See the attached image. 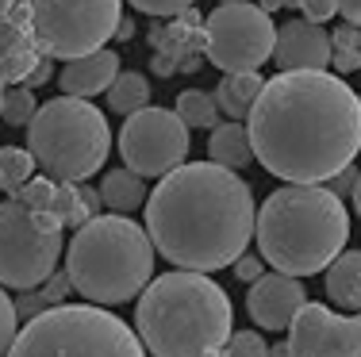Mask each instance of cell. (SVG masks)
<instances>
[{
    "label": "cell",
    "mask_w": 361,
    "mask_h": 357,
    "mask_svg": "<svg viewBox=\"0 0 361 357\" xmlns=\"http://www.w3.org/2000/svg\"><path fill=\"white\" fill-rule=\"evenodd\" d=\"M8 357H146L139 330L97 303H62L23 322Z\"/></svg>",
    "instance_id": "7"
},
{
    "label": "cell",
    "mask_w": 361,
    "mask_h": 357,
    "mask_svg": "<svg viewBox=\"0 0 361 357\" xmlns=\"http://www.w3.org/2000/svg\"><path fill=\"white\" fill-rule=\"evenodd\" d=\"M235 308L208 273L154 277L135 303V330L150 357H216L235 338Z\"/></svg>",
    "instance_id": "3"
},
{
    "label": "cell",
    "mask_w": 361,
    "mask_h": 357,
    "mask_svg": "<svg viewBox=\"0 0 361 357\" xmlns=\"http://www.w3.org/2000/svg\"><path fill=\"white\" fill-rule=\"evenodd\" d=\"M254 154L288 184H323L361 150V92L334 73H277L250 119Z\"/></svg>",
    "instance_id": "1"
},
{
    "label": "cell",
    "mask_w": 361,
    "mask_h": 357,
    "mask_svg": "<svg viewBox=\"0 0 361 357\" xmlns=\"http://www.w3.org/2000/svg\"><path fill=\"white\" fill-rule=\"evenodd\" d=\"M119 54L116 50H97V54H85V58H73V62L62 65L58 73V84H62L66 96H77V100H92L97 92H108L119 77Z\"/></svg>",
    "instance_id": "16"
},
{
    "label": "cell",
    "mask_w": 361,
    "mask_h": 357,
    "mask_svg": "<svg viewBox=\"0 0 361 357\" xmlns=\"http://www.w3.org/2000/svg\"><path fill=\"white\" fill-rule=\"evenodd\" d=\"M77 288H73V280H70V273H54L42 284V296H47V308H62L66 303V296H73Z\"/></svg>",
    "instance_id": "30"
},
{
    "label": "cell",
    "mask_w": 361,
    "mask_h": 357,
    "mask_svg": "<svg viewBox=\"0 0 361 357\" xmlns=\"http://www.w3.org/2000/svg\"><path fill=\"white\" fill-rule=\"evenodd\" d=\"M219 4H243V0H219Z\"/></svg>",
    "instance_id": "39"
},
{
    "label": "cell",
    "mask_w": 361,
    "mask_h": 357,
    "mask_svg": "<svg viewBox=\"0 0 361 357\" xmlns=\"http://www.w3.org/2000/svg\"><path fill=\"white\" fill-rule=\"evenodd\" d=\"M338 12L346 15V23L361 27V0H338Z\"/></svg>",
    "instance_id": "34"
},
{
    "label": "cell",
    "mask_w": 361,
    "mask_h": 357,
    "mask_svg": "<svg viewBox=\"0 0 361 357\" xmlns=\"http://www.w3.org/2000/svg\"><path fill=\"white\" fill-rule=\"evenodd\" d=\"M39 100H35V89H27V84H16V89H4V104H0V112H4V123L8 127H31L39 115Z\"/></svg>",
    "instance_id": "24"
},
{
    "label": "cell",
    "mask_w": 361,
    "mask_h": 357,
    "mask_svg": "<svg viewBox=\"0 0 361 357\" xmlns=\"http://www.w3.org/2000/svg\"><path fill=\"white\" fill-rule=\"evenodd\" d=\"M27 150L39 158L47 177L62 184H89V177L104 169L111 150L108 119L89 100L54 96L27 127Z\"/></svg>",
    "instance_id": "6"
},
{
    "label": "cell",
    "mask_w": 361,
    "mask_h": 357,
    "mask_svg": "<svg viewBox=\"0 0 361 357\" xmlns=\"http://www.w3.org/2000/svg\"><path fill=\"white\" fill-rule=\"evenodd\" d=\"M0 315H4V322H0V346H4V357H8L23 334V322H20L23 315H20V308H16V296H0Z\"/></svg>",
    "instance_id": "27"
},
{
    "label": "cell",
    "mask_w": 361,
    "mask_h": 357,
    "mask_svg": "<svg viewBox=\"0 0 361 357\" xmlns=\"http://www.w3.org/2000/svg\"><path fill=\"white\" fill-rule=\"evenodd\" d=\"M100 196L111 215H131L135 208H146V177L131 173V169H111L100 181Z\"/></svg>",
    "instance_id": "20"
},
{
    "label": "cell",
    "mask_w": 361,
    "mask_h": 357,
    "mask_svg": "<svg viewBox=\"0 0 361 357\" xmlns=\"http://www.w3.org/2000/svg\"><path fill=\"white\" fill-rule=\"evenodd\" d=\"M39 158L23 146H4L0 150V189L4 196H20V189H27L35 181Z\"/></svg>",
    "instance_id": "22"
},
{
    "label": "cell",
    "mask_w": 361,
    "mask_h": 357,
    "mask_svg": "<svg viewBox=\"0 0 361 357\" xmlns=\"http://www.w3.org/2000/svg\"><path fill=\"white\" fill-rule=\"evenodd\" d=\"M350 211L326 184H285L257 211V253L277 273L315 277L346 253Z\"/></svg>",
    "instance_id": "4"
},
{
    "label": "cell",
    "mask_w": 361,
    "mask_h": 357,
    "mask_svg": "<svg viewBox=\"0 0 361 357\" xmlns=\"http://www.w3.org/2000/svg\"><path fill=\"white\" fill-rule=\"evenodd\" d=\"M296 357H361V311L334 315L326 303H307L288 327Z\"/></svg>",
    "instance_id": "12"
},
{
    "label": "cell",
    "mask_w": 361,
    "mask_h": 357,
    "mask_svg": "<svg viewBox=\"0 0 361 357\" xmlns=\"http://www.w3.org/2000/svg\"><path fill=\"white\" fill-rule=\"evenodd\" d=\"M307 308V292L296 277L288 273H265L257 284H250V296H246V311L262 330L277 334V330H288L296 315Z\"/></svg>",
    "instance_id": "13"
},
{
    "label": "cell",
    "mask_w": 361,
    "mask_h": 357,
    "mask_svg": "<svg viewBox=\"0 0 361 357\" xmlns=\"http://www.w3.org/2000/svg\"><path fill=\"white\" fill-rule=\"evenodd\" d=\"M254 139H250V127L235 123V119H227V123H219L216 131L208 134V161H216L223 169H246L254 161Z\"/></svg>",
    "instance_id": "18"
},
{
    "label": "cell",
    "mask_w": 361,
    "mask_h": 357,
    "mask_svg": "<svg viewBox=\"0 0 361 357\" xmlns=\"http://www.w3.org/2000/svg\"><path fill=\"white\" fill-rule=\"evenodd\" d=\"M188 123L169 108H142L119 131V158L139 177H169L188 158Z\"/></svg>",
    "instance_id": "11"
},
{
    "label": "cell",
    "mask_w": 361,
    "mask_h": 357,
    "mask_svg": "<svg viewBox=\"0 0 361 357\" xmlns=\"http://www.w3.org/2000/svg\"><path fill=\"white\" fill-rule=\"evenodd\" d=\"M146 231L154 250L185 273H216L235 265L257 238L254 192L235 169L216 161H185L154 184L146 200Z\"/></svg>",
    "instance_id": "2"
},
{
    "label": "cell",
    "mask_w": 361,
    "mask_h": 357,
    "mask_svg": "<svg viewBox=\"0 0 361 357\" xmlns=\"http://www.w3.org/2000/svg\"><path fill=\"white\" fill-rule=\"evenodd\" d=\"M0 15H16L47 58H73L104 50L123 23V0H12Z\"/></svg>",
    "instance_id": "8"
},
{
    "label": "cell",
    "mask_w": 361,
    "mask_h": 357,
    "mask_svg": "<svg viewBox=\"0 0 361 357\" xmlns=\"http://www.w3.org/2000/svg\"><path fill=\"white\" fill-rule=\"evenodd\" d=\"M350 200H354V211H357V219H361V181H357V189H354V196H350Z\"/></svg>",
    "instance_id": "37"
},
{
    "label": "cell",
    "mask_w": 361,
    "mask_h": 357,
    "mask_svg": "<svg viewBox=\"0 0 361 357\" xmlns=\"http://www.w3.org/2000/svg\"><path fill=\"white\" fill-rule=\"evenodd\" d=\"M281 4H285V8H296V0H281Z\"/></svg>",
    "instance_id": "38"
},
{
    "label": "cell",
    "mask_w": 361,
    "mask_h": 357,
    "mask_svg": "<svg viewBox=\"0 0 361 357\" xmlns=\"http://www.w3.org/2000/svg\"><path fill=\"white\" fill-rule=\"evenodd\" d=\"M62 231L54 215H35L16 196L0 208V280L8 292H31L54 277Z\"/></svg>",
    "instance_id": "9"
},
{
    "label": "cell",
    "mask_w": 361,
    "mask_h": 357,
    "mask_svg": "<svg viewBox=\"0 0 361 357\" xmlns=\"http://www.w3.org/2000/svg\"><path fill=\"white\" fill-rule=\"evenodd\" d=\"M265 81L262 73H223V81L216 84V104L219 112L227 119H235V123H243V119H250L254 104L262 100L265 92Z\"/></svg>",
    "instance_id": "17"
},
{
    "label": "cell",
    "mask_w": 361,
    "mask_h": 357,
    "mask_svg": "<svg viewBox=\"0 0 361 357\" xmlns=\"http://www.w3.org/2000/svg\"><path fill=\"white\" fill-rule=\"evenodd\" d=\"M281 73H326L334 62V42L323 31V23L312 20H288L277 31V54H273Z\"/></svg>",
    "instance_id": "14"
},
{
    "label": "cell",
    "mask_w": 361,
    "mask_h": 357,
    "mask_svg": "<svg viewBox=\"0 0 361 357\" xmlns=\"http://www.w3.org/2000/svg\"><path fill=\"white\" fill-rule=\"evenodd\" d=\"M127 4L135 8V12H142V15H180V12H192V4L196 0H127Z\"/></svg>",
    "instance_id": "29"
},
{
    "label": "cell",
    "mask_w": 361,
    "mask_h": 357,
    "mask_svg": "<svg viewBox=\"0 0 361 357\" xmlns=\"http://www.w3.org/2000/svg\"><path fill=\"white\" fill-rule=\"evenodd\" d=\"M104 96H108L111 112L131 119V115H139L142 108H150V81H146L142 73H135V70H123Z\"/></svg>",
    "instance_id": "21"
},
{
    "label": "cell",
    "mask_w": 361,
    "mask_h": 357,
    "mask_svg": "<svg viewBox=\"0 0 361 357\" xmlns=\"http://www.w3.org/2000/svg\"><path fill=\"white\" fill-rule=\"evenodd\" d=\"M331 42H334V70L338 73L361 70V27L342 23V27H334Z\"/></svg>",
    "instance_id": "25"
},
{
    "label": "cell",
    "mask_w": 361,
    "mask_h": 357,
    "mask_svg": "<svg viewBox=\"0 0 361 357\" xmlns=\"http://www.w3.org/2000/svg\"><path fill=\"white\" fill-rule=\"evenodd\" d=\"M277 31L262 4H219L204 20V58L223 73H257L277 54Z\"/></svg>",
    "instance_id": "10"
},
{
    "label": "cell",
    "mask_w": 361,
    "mask_h": 357,
    "mask_svg": "<svg viewBox=\"0 0 361 357\" xmlns=\"http://www.w3.org/2000/svg\"><path fill=\"white\" fill-rule=\"evenodd\" d=\"M27 211H35V215H54V203H58V181L54 177H35V181L27 184V189H20V196Z\"/></svg>",
    "instance_id": "26"
},
{
    "label": "cell",
    "mask_w": 361,
    "mask_h": 357,
    "mask_svg": "<svg viewBox=\"0 0 361 357\" xmlns=\"http://www.w3.org/2000/svg\"><path fill=\"white\" fill-rule=\"evenodd\" d=\"M47 62V54L39 50V42L31 39V31L23 27L16 15H4L0 23V77H4V89H16V84H27L31 73Z\"/></svg>",
    "instance_id": "15"
},
{
    "label": "cell",
    "mask_w": 361,
    "mask_h": 357,
    "mask_svg": "<svg viewBox=\"0 0 361 357\" xmlns=\"http://www.w3.org/2000/svg\"><path fill=\"white\" fill-rule=\"evenodd\" d=\"M66 273L97 308H123L154 284V238L131 215H100L70 238Z\"/></svg>",
    "instance_id": "5"
},
{
    "label": "cell",
    "mask_w": 361,
    "mask_h": 357,
    "mask_svg": "<svg viewBox=\"0 0 361 357\" xmlns=\"http://www.w3.org/2000/svg\"><path fill=\"white\" fill-rule=\"evenodd\" d=\"M326 296L334 308L361 311V250H346L326 269Z\"/></svg>",
    "instance_id": "19"
},
{
    "label": "cell",
    "mask_w": 361,
    "mask_h": 357,
    "mask_svg": "<svg viewBox=\"0 0 361 357\" xmlns=\"http://www.w3.org/2000/svg\"><path fill=\"white\" fill-rule=\"evenodd\" d=\"M296 8L304 12V20H312V23H326L334 12H338V0H296Z\"/></svg>",
    "instance_id": "32"
},
{
    "label": "cell",
    "mask_w": 361,
    "mask_h": 357,
    "mask_svg": "<svg viewBox=\"0 0 361 357\" xmlns=\"http://www.w3.org/2000/svg\"><path fill=\"white\" fill-rule=\"evenodd\" d=\"M131 35H135V23H131V20H127V15H123V23H119L116 39H131Z\"/></svg>",
    "instance_id": "36"
},
{
    "label": "cell",
    "mask_w": 361,
    "mask_h": 357,
    "mask_svg": "<svg viewBox=\"0 0 361 357\" xmlns=\"http://www.w3.org/2000/svg\"><path fill=\"white\" fill-rule=\"evenodd\" d=\"M231 269H235L238 280H250V284H257V280L265 277V258H262V253H243V258H238Z\"/></svg>",
    "instance_id": "31"
},
{
    "label": "cell",
    "mask_w": 361,
    "mask_h": 357,
    "mask_svg": "<svg viewBox=\"0 0 361 357\" xmlns=\"http://www.w3.org/2000/svg\"><path fill=\"white\" fill-rule=\"evenodd\" d=\"M50 77H54V58H47V62L39 65L35 73H31V81H27V89H39V84H47Z\"/></svg>",
    "instance_id": "33"
},
{
    "label": "cell",
    "mask_w": 361,
    "mask_h": 357,
    "mask_svg": "<svg viewBox=\"0 0 361 357\" xmlns=\"http://www.w3.org/2000/svg\"><path fill=\"white\" fill-rule=\"evenodd\" d=\"M269 357H296V353H292L288 342H273V346H269Z\"/></svg>",
    "instance_id": "35"
},
{
    "label": "cell",
    "mask_w": 361,
    "mask_h": 357,
    "mask_svg": "<svg viewBox=\"0 0 361 357\" xmlns=\"http://www.w3.org/2000/svg\"><path fill=\"white\" fill-rule=\"evenodd\" d=\"M223 357H269V346H265V338L257 330H235Z\"/></svg>",
    "instance_id": "28"
},
{
    "label": "cell",
    "mask_w": 361,
    "mask_h": 357,
    "mask_svg": "<svg viewBox=\"0 0 361 357\" xmlns=\"http://www.w3.org/2000/svg\"><path fill=\"white\" fill-rule=\"evenodd\" d=\"M173 112L188 123V131H216L219 127V104H216V92H204V89H185L177 96Z\"/></svg>",
    "instance_id": "23"
}]
</instances>
